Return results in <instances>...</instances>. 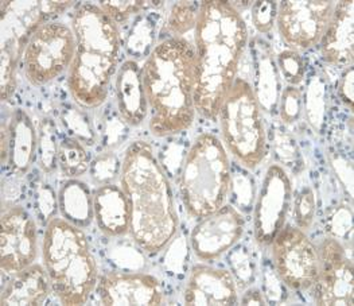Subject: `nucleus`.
Here are the masks:
<instances>
[{
    "mask_svg": "<svg viewBox=\"0 0 354 306\" xmlns=\"http://www.w3.org/2000/svg\"><path fill=\"white\" fill-rule=\"evenodd\" d=\"M196 111L216 120L248 45L247 24L230 1L207 0L198 7L196 25Z\"/></svg>",
    "mask_w": 354,
    "mask_h": 306,
    "instance_id": "f257e3e1",
    "label": "nucleus"
},
{
    "mask_svg": "<svg viewBox=\"0 0 354 306\" xmlns=\"http://www.w3.org/2000/svg\"><path fill=\"white\" fill-rule=\"evenodd\" d=\"M120 185L131 210L129 233L147 254L160 253L177 235V210L170 181L151 145H129L120 169Z\"/></svg>",
    "mask_w": 354,
    "mask_h": 306,
    "instance_id": "f03ea898",
    "label": "nucleus"
},
{
    "mask_svg": "<svg viewBox=\"0 0 354 306\" xmlns=\"http://www.w3.org/2000/svg\"><path fill=\"white\" fill-rule=\"evenodd\" d=\"M150 129L166 138L192 127L196 116V51L185 38L159 42L142 68Z\"/></svg>",
    "mask_w": 354,
    "mask_h": 306,
    "instance_id": "7ed1b4c3",
    "label": "nucleus"
},
{
    "mask_svg": "<svg viewBox=\"0 0 354 306\" xmlns=\"http://www.w3.org/2000/svg\"><path fill=\"white\" fill-rule=\"evenodd\" d=\"M76 53L69 68L68 87L73 100L84 108H97L106 100L116 72L120 34L118 25L100 6L81 4L73 15Z\"/></svg>",
    "mask_w": 354,
    "mask_h": 306,
    "instance_id": "20e7f679",
    "label": "nucleus"
},
{
    "mask_svg": "<svg viewBox=\"0 0 354 306\" xmlns=\"http://www.w3.org/2000/svg\"><path fill=\"white\" fill-rule=\"evenodd\" d=\"M42 254L51 291L62 305H84L97 285V263L81 227L64 217L48 222Z\"/></svg>",
    "mask_w": 354,
    "mask_h": 306,
    "instance_id": "39448f33",
    "label": "nucleus"
},
{
    "mask_svg": "<svg viewBox=\"0 0 354 306\" xmlns=\"http://www.w3.org/2000/svg\"><path fill=\"white\" fill-rule=\"evenodd\" d=\"M232 168L228 153L213 134L196 138L182 163L179 188L187 213L203 219L216 212L228 197Z\"/></svg>",
    "mask_w": 354,
    "mask_h": 306,
    "instance_id": "423d86ee",
    "label": "nucleus"
},
{
    "mask_svg": "<svg viewBox=\"0 0 354 306\" xmlns=\"http://www.w3.org/2000/svg\"><path fill=\"white\" fill-rule=\"evenodd\" d=\"M220 127L224 145L240 165L257 168L266 158L268 138L263 114L252 85L237 77L220 109Z\"/></svg>",
    "mask_w": 354,
    "mask_h": 306,
    "instance_id": "0eeeda50",
    "label": "nucleus"
},
{
    "mask_svg": "<svg viewBox=\"0 0 354 306\" xmlns=\"http://www.w3.org/2000/svg\"><path fill=\"white\" fill-rule=\"evenodd\" d=\"M76 53V37L71 27L57 22L39 26L24 51V69L30 84H49L68 71Z\"/></svg>",
    "mask_w": 354,
    "mask_h": 306,
    "instance_id": "6e6552de",
    "label": "nucleus"
},
{
    "mask_svg": "<svg viewBox=\"0 0 354 306\" xmlns=\"http://www.w3.org/2000/svg\"><path fill=\"white\" fill-rule=\"evenodd\" d=\"M272 247V266L283 283L292 290L311 289L318 280V249L304 231L284 226L279 232Z\"/></svg>",
    "mask_w": 354,
    "mask_h": 306,
    "instance_id": "1a4fd4ad",
    "label": "nucleus"
},
{
    "mask_svg": "<svg viewBox=\"0 0 354 306\" xmlns=\"http://www.w3.org/2000/svg\"><path fill=\"white\" fill-rule=\"evenodd\" d=\"M291 199L292 185L286 169L280 165H271L254 205L253 231L257 244L271 246L279 232L284 228Z\"/></svg>",
    "mask_w": 354,
    "mask_h": 306,
    "instance_id": "9d476101",
    "label": "nucleus"
},
{
    "mask_svg": "<svg viewBox=\"0 0 354 306\" xmlns=\"http://www.w3.org/2000/svg\"><path fill=\"white\" fill-rule=\"evenodd\" d=\"M75 1H3L1 54L19 61L34 31Z\"/></svg>",
    "mask_w": 354,
    "mask_h": 306,
    "instance_id": "9b49d317",
    "label": "nucleus"
},
{
    "mask_svg": "<svg viewBox=\"0 0 354 306\" xmlns=\"http://www.w3.org/2000/svg\"><path fill=\"white\" fill-rule=\"evenodd\" d=\"M335 3L328 0L281 1L279 4V33L292 48L310 49L321 42Z\"/></svg>",
    "mask_w": 354,
    "mask_h": 306,
    "instance_id": "f8f14e48",
    "label": "nucleus"
},
{
    "mask_svg": "<svg viewBox=\"0 0 354 306\" xmlns=\"http://www.w3.org/2000/svg\"><path fill=\"white\" fill-rule=\"evenodd\" d=\"M319 274L314 287L318 305H353V262L341 242L325 239L318 247Z\"/></svg>",
    "mask_w": 354,
    "mask_h": 306,
    "instance_id": "ddd939ff",
    "label": "nucleus"
},
{
    "mask_svg": "<svg viewBox=\"0 0 354 306\" xmlns=\"http://www.w3.org/2000/svg\"><path fill=\"white\" fill-rule=\"evenodd\" d=\"M0 266L1 271L14 276L31 266L38 251L37 226L27 210L19 205L1 215Z\"/></svg>",
    "mask_w": 354,
    "mask_h": 306,
    "instance_id": "4468645a",
    "label": "nucleus"
},
{
    "mask_svg": "<svg viewBox=\"0 0 354 306\" xmlns=\"http://www.w3.org/2000/svg\"><path fill=\"white\" fill-rule=\"evenodd\" d=\"M245 228L243 213L233 205H223L200 220L192 232V247L197 258L212 260L233 249Z\"/></svg>",
    "mask_w": 354,
    "mask_h": 306,
    "instance_id": "2eb2a0df",
    "label": "nucleus"
},
{
    "mask_svg": "<svg viewBox=\"0 0 354 306\" xmlns=\"http://www.w3.org/2000/svg\"><path fill=\"white\" fill-rule=\"evenodd\" d=\"M97 294L102 305L163 304L160 283L150 274L106 273L97 283Z\"/></svg>",
    "mask_w": 354,
    "mask_h": 306,
    "instance_id": "dca6fc26",
    "label": "nucleus"
},
{
    "mask_svg": "<svg viewBox=\"0 0 354 306\" xmlns=\"http://www.w3.org/2000/svg\"><path fill=\"white\" fill-rule=\"evenodd\" d=\"M183 300L186 305H234L237 285L224 269L196 266L186 283Z\"/></svg>",
    "mask_w": 354,
    "mask_h": 306,
    "instance_id": "f3484780",
    "label": "nucleus"
},
{
    "mask_svg": "<svg viewBox=\"0 0 354 306\" xmlns=\"http://www.w3.org/2000/svg\"><path fill=\"white\" fill-rule=\"evenodd\" d=\"M353 0L335 3L329 26L319 42L324 60L334 66L349 68L353 62Z\"/></svg>",
    "mask_w": 354,
    "mask_h": 306,
    "instance_id": "a211bd4d",
    "label": "nucleus"
},
{
    "mask_svg": "<svg viewBox=\"0 0 354 306\" xmlns=\"http://www.w3.org/2000/svg\"><path fill=\"white\" fill-rule=\"evenodd\" d=\"M116 99L120 118L132 127L140 126L149 115L142 68L136 61H126L116 76Z\"/></svg>",
    "mask_w": 354,
    "mask_h": 306,
    "instance_id": "6ab92c4d",
    "label": "nucleus"
},
{
    "mask_svg": "<svg viewBox=\"0 0 354 306\" xmlns=\"http://www.w3.org/2000/svg\"><path fill=\"white\" fill-rule=\"evenodd\" d=\"M253 93L261 111L274 114L279 107L281 95L279 68L271 46L263 41L252 42Z\"/></svg>",
    "mask_w": 354,
    "mask_h": 306,
    "instance_id": "aec40b11",
    "label": "nucleus"
},
{
    "mask_svg": "<svg viewBox=\"0 0 354 306\" xmlns=\"http://www.w3.org/2000/svg\"><path fill=\"white\" fill-rule=\"evenodd\" d=\"M93 217L106 236L129 232L131 210L124 190L115 183H105L93 193Z\"/></svg>",
    "mask_w": 354,
    "mask_h": 306,
    "instance_id": "412c9836",
    "label": "nucleus"
},
{
    "mask_svg": "<svg viewBox=\"0 0 354 306\" xmlns=\"http://www.w3.org/2000/svg\"><path fill=\"white\" fill-rule=\"evenodd\" d=\"M38 150V131L24 109H17L8 125V166L22 177L30 170Z\"/></svg>",
    "mask_w": 354,
    "mask_h": 306,
    "instance_id": "4be33fe9",
    "label": "nucleus"
},
{
    "mask_svg": "<svg viewBox=\"0 0 354 306\" xmlns=\"http://www.w3.org/2000/svg\"><path fill=\"white\" fill-rule=\"evenodd\" d=\"M51 285L46 269L31 264L12 276L1 293V305H41L50 294Z\"/></svg>",
    "mask_w": 354,
    "mask_h": 306,
    "instance_id": "5701e85b",
    "label": "nucleus"
},
{
    "mask_svg": "<svg viewBox=\"0 0 354 306\" xmlns=\"http://www.w3.org/2000/svg\"><path fill=\"white\" fill-rule=\"evenodd\" d=\"M58 208L62 217L77 227H86L93 217V197L86 183L69 179L58 193Z\"/></svg>",
    "mask_w": 354,
    "mask_h": 306,
    "instance_id": "b1692460",
    "label": "nucleus"
},
{
    "mask_svg": "<svg viewBox=\"0 0 354 306\" xmlns=\"http://www.w3.org/2000/svg\"><path fill=\"white\" fill-rule=\"evenodd\" d=\"M58 166L68 179H77L85 174L91 163L84 143L75 138L64 139L58 149Z\"/></svg>",
    "mask_w": 354,
    "mask_h": 306,
    "instance_id": "393cba45",
    "label": "nucleus"
},
{
    "mask_svg": "<svg viewBox=\"0 0 354 306\" xmlns=\"http://www.w3.org/2000/svg\"><path fill=\"white\" fill-rule=\"evenodd\" d=\"M304 109L310 126L317 132L325 125L326 116V84L321 77H314L307 88Z\"/></svg>",
    "mask_w": 354,
    "mask_h": 306,
    "instance_id": "a878e982",
    "label": "nucleus"
},
{
    "mask_svg": "<svg viewBox=\"0 0 354 306\" xmlns=\"http://www.w3.org/2000/svg\"><path fill=\"white\" fill-rule=\"evenodd\" d=\"M58 149L55 126L50 118H44L38 126V163L39 168L51 173L58 166Z\"/></svg>",
    "mask_w": 354,
    "mask_h": 306,
    "instance_id": "bb28decb",
    "label": "nucleus"
},
{
    "mask_svg": "<svg viewBox=\"0 0 354 306\" xmlns=\"http://www.w3.org/2000/svg\"><path fill=\"white\" fill-rule=\"evenodd\" d=\"M61 123L65 129L81 143L93 145L96 142V132L89 116L78 107L69 105L61 111Z\"/></svg>",
    "mask_w": 354,
    "mask_h": 306,
    "instance_id": "cd10ccee",
    "label": "nucleus"
},
{
    "mask_svg": "<svg viewBox=\"0 0 354 306\" xmlns=\"http://www.w3.org/2000/svg\"><path fill=\"white\" fill-rule=\"evenodd\" d=\"M155 41V26L150 18L140 17L127 38V49L136 57L150 54Z\"/></svg>",
    "mask_w": 354,
    "mask_h": 306,
    "instance_id": "c85d7f7f",
    "label": "nucleus"
},
{
    "mask_svg": "<svg viewBox=\"0 0 354 306\" xmlns=\"http://www.w3.org/2000/svg\"><path fill=\"white\" fill-rule=\"evenodd\" d=\"M197 18L198 8L193 3L178 1L170 11L167 19V28L174 37L180 38V35L196 27Z\"/></svg>",
    "mask_w": 354,
    "mask_h": 306,
    "instance_id": "c756f323",
    "label": "nucleus"
},
{
    "mask_svg": "<svg viewBox=\"0 0 354 306\" xmlns=\"http://www.w3.org/2000/svg\"><path fill=\"white\" fill-rule=\"evenodd\" d=\"M280 119L284 125L297 123L304 112V95L298 87H287L279 100Z\"/></svg>",
    "mask_w": 354,
    "mask_h": 306,
    "instance_id": "7c9ffc66",
    "label": "nucleus"
},
{
    "mask_svg": "<svg viewBox=\"0 0 354 306\" xmlns=\"http://www.w3.org/2000/svg\"><path fill=\"white\" fill-rule=\"evenodd\" d=\"M228 262L232 271L230 274L240 286L247 287L254 281V263L252 256L244 247H239L230 251Z\"/></svg>",
    "mask_w": 354,
    "mask_h": 306,
    "instance_id": "2f4dec72",
    "label": "nucleus"
},
{
    "mask_svg": "<svg viewBox=\"0 0 354 306\" xmlns=\"http://www.w3.org/2000/svg\"><path fill=\"white\" fill-rule=\"evenodd\" d=\"M271 134H272L274 152L277 154L279 161L288 168L295 166L299 158V150L294 138L280 126L272 128Z\"/></svg>",
    "mask_w": 354,
    "mask_h": 306,
    "instance_id": "473e14b6",
    "label": "nucleus"
},
{
    "mask_svg": "<svg viewBox=\"0 0 354 306\" xmlns=\"http://www.w3.org/2000/svg\"><path fill=\"white\" fill-rule=\"evenodd\" d=\"M89 168L93 179L100 185H105L111 183L116 176H120L122 163L119 162L116 154L104 152L92 161Z\"/></svg>",
    "mask_w": 354,
    "mask_h": 306,
    "instance_id": "72a5a7b5",
    "label": "nucleus"
},
{
    "mask_svg": "<svg viewBox=\"0 0 354 306\" xmlns=\"http://www.w3.org/2000/svg\"><path fill=\"white\" fill-rule=\"evenodd\" d=\"M102 11L115 22L122 24L135 14L147 10L149 7L155 6V1H100Z\"/></svg>",
    "mask_w": 354,
    "mask_h": 306,
    "instance_id": "f704fd0d",
    "label": "nucleus"
},
{
    "mask_svg": "<svg viewBox=\"0 0 354 306\" xmlns=\"http://www.w3.org/2000/svg\"><path fill=\"white\" fill-rule=\"evenodd\" d=\"M277 64L281 75L290 85L297 87L299 82H302L306 69L304 58L299 53L295 51H281L277 58Z\"/></svg>",
    "mask_w": 354,
    "mask_h": 306,
    "instance_id": "c9c22d12",
    "label": "nucleus"
},
{
    "mask_svg": "<svg viewBox=\"0 0 354 306\" xmlns=\"http://www.w3.org/2000/svg\"><path fill=\"white\" fill-rule=\"evenodd\" d=\"M230 189L233 193L234 204L241 210H250L253 204V182L251 177L243 173L240 169L233 172L230 179Z\"/></svg>",
    "mask_w": 354,
    "mask_h": 306,
    "instance_id": "e433bc0d",
    "label": "nucleus"
},
{
    "mask_svg": "<svg viewBox=\"0 0 354 306\" xmlns=\"http://www.w3.org/2000/svg\"><path fill=\"white\" fill-rule=\"evenodd\" d=\"M317 210V200L311 188H304L298 195L294 206V219L298 228L308 230L314 222Z\"/></svg>",
    "mask_w": 354,
    "mask_h": 306,
    "instance_id": "4c0bfd02",
    "label": "nucleus"
},
{
    "mask_svg": "<svg viewBox=\"0 0 354 306\" xmlns=\"http://www.w3.org/2000/svg\"><path fill=\"white\" fill-rule=\"evenodd\" d=\"M279 4L277 1L266 0L256 1L252 6V24L261 34L270 33L278 18Z\"/></svg>",
    "mask_w": 354,
    "mask_h": 306,
    "instance_id": "58836bf2",
    "label": "nucleus"
},
{
    "mask_svg": "<svg viewBox=\"0 0 354 306\" xmlns=\"http://www.w3.org/2000/svg\"><path fill=\"white\" fill-rule=\"evenodd\" d=\"M352 209L346 206H339L334 215L330 219V231H331V237L337 239L338 242L341 240H348L349 237L352 239L353 233V222H352Z\"/></svg>",
    "mask_w": 354,
    "mask_h": 306,
    "instance_id": "ea45409f",
    "label": "nucleus"
},
{
    "mask_svg": "<svg viewBox=\"0 0 354 306\" xmlns=\"http://www.w3.org/2000/svg\"><path fill=\"white\" fill-rule=\"evenodd\" d=\"M284 283L279 278L274 266L266 269L264 273V297L267 303H280L284 298Z\"/></svg>",
    "mask_w": 354,
    "mask_h": 306,
    "instance_id": "a19ab883",
    "label": "nucleus"
},
{
    "mask_svg": "<svg viewBox=\"0 0 354 306\" xmlns=\"http://www.w3.org/2000/svg\"><path fill=\"white\" fill-rule=\"evenodd\" d=\"M57 205H58V197H55L51 188L48 185L39 186L37 190V206L41 217L49 222L51 217H54L53 215L55 212Z\"/></svg>",
    "mask_w": 354,
    "mask_h": 306,
    "instance_id": "79ce46f5",
    "label": "nucleus"
},
{
    "mask_svg": "<svg viewBox=\"0 0 354 306\" xmlns=\"http://www.w3.org/2000/svg\"><path fill=\"white\" fill-rule=\"evenodd\" d=\"M353 87H354V71L353 66H349L345 73L341 77L338 82V95L341 100L345 102L351 109H353Z\"/></svg>",
    "mask_w": 354,
    "mask_h": 306,
    "instance_id": "37998d69",
    "label": "nucleus"
},
{
    "mask_svg": "<svg viewBox=\"0 0 354 306\" xmlns=\"http://www.w3.org/2000/svg\"><path fill=\"white\" fill-rule=\"evenodd\" d=\"M331 163H333V168H334L337 176L341 179L342 185L348 189L351 196H353V169H352V165L341 156H335L331 161Z\"/></svg>",
    "mask_w": 354,
    "mask_h": 306,
    "instance_id": "c03bdc74",
    "label": "nucleus"
},
{
    "mask_svg": "<svg viewBox=\"0 0 354 306\" xmlns=\"http://www.w3.org/2000/svg\"><path fill=\"white\" fill-rule=\"evenodd\" d=\"M267 303L263 291H260L259 289H250L245 291L243 300H241V304L243 305H264Z\"/></svg>",
    "mask_w": 354,
    "mask_h": 306,
    "instance_id": "a18cd8bd",
    "label": "nucleus"
},
{
    "mask_svg": "<svg viewBox=\"0 0 354 306\" xmlns=\"http://www.w3.org/2000/svg\"><path fill=\"white\" fill-rule=\"evenodd\" d=\"M122 122H124L122 118H119L118 120L115 119V122H113V129H116V128L124 127V126H126V123L123 125ZM105 135H106V138H108V145H112V143L115 145L116 139L123 136V134H119V132H112V123H108V126H106V128H105Z\"/></svg>",
    "mask_w": 354,
    "mask_h": 306,
    "instance_id": "49530a36",
    "label": "nucleus"
}]
</instances>
